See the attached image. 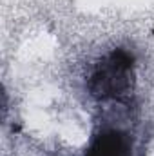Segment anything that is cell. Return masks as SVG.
Returning <instances> with one entry per match:
<instances>
[{
	"label": "cell",
	"instance_id": "1",
	"mask_svg": "<svg viewBox=\"0 0 154 156\" xmlns=\"http://www.w3.org/2000/svg\"><path fill=\"white\" fill-rule=\"evenodd\" d=\"M129 69H131V62L127 55L123 53L111 55L109 60L102 64L100 69L93 75L91 91L102 98L120 94L129 85Z\"/></svg>",
	"mask_w": 154,
	"mask_h": 156
}]
</instances>
